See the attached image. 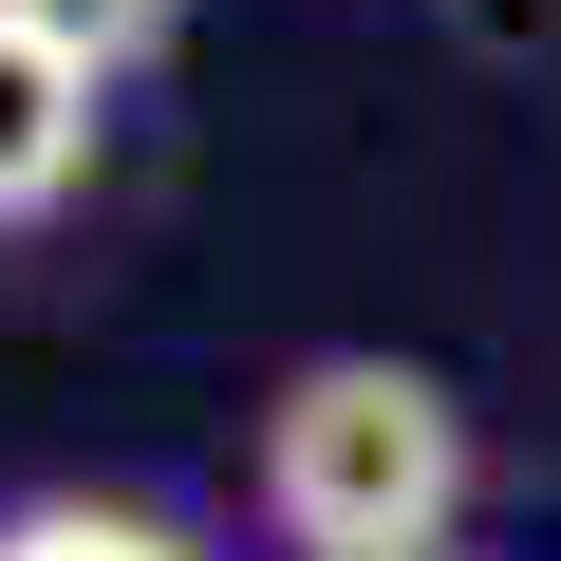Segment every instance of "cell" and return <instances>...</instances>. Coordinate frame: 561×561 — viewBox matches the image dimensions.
Returning a JSON list of instances; mask_svg holds the SVG:
<instances>
[{
  "mask_svg": "<svg viewBox=\"0 0 561 561\" xmlns=\"http://www.w3.org/2000/svg\"><path fill=\"white\" fill-rule=\"evenodd\" d=\"M20 20H38V38H57V57H76L94 94H113V76H131V57L169 38V0H20Z\"/></svg>",
  "mask_w": 561,
  "mask_h": 561,
  "instance_id": "4",
  "label": "cell"
},
{
  "mask_svg": "<svg viewBox=\"0 0 561 561\" xmlns=\"http://www.w3.org/2000/svg\"><path fill=\"white\" fill-rule=\"evenodd\" d=\"M0 561H187L150 505H20V524H0Z\"/></svg>",
  "mask_w": 561,
  "mask_h": 561,
  "instance_id": "3",
  "label": "cell"
},
{
  "mask_svg": "<svg viewBox=\"0 0 561 561\" xmlns=\"http://www.w3.org/2000/svg\"><path fill=\"white\" fill-rule=\"evenodd\" d=\"M262 524L300 561H449L468 524V412L412 356H300L262 393Z\"/></svg>",
  "mask_w": 561,
  "mask_h": 561,
  "instance_id": "1",
  "label": "cell"
},
{
  "mask_svg": "<svg viewBox=\"0 0 561 561\" xmlns=\"http://www.w3.org/2000/svg\"><path fill=\"white\" fill-rule=\"evenodd\" d=\"M76 169H94V76L20 20V0H0V225H57Z\"/></svg>",
  "mask_w": 561,
  "mask_h": 561,
  "instance_id": "2",
  "label": "cell"
}]
</instances>
